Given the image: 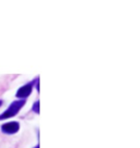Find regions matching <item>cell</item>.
Here are the masks:
<instances>
[{
	"label": "cell",
	"mask_w": 140,
	"mask_h": 148,
	"mask_svg": "<svg viewBox=\"0 0 140 148\" xmlns=\"http://www.w3.org/2000/svg\"><path fill=\"white\" fill-rule=\"evenodd\" d=\"M34 148H40V147H38V145H36V146H35Z\"/></svg>",
	"instance_id": "8992f818"
},
{
	"label": "cell",
	"mask_w": 140,
	"mask_h": 148,
	"mask_svg": "<svg viewBox=\"0 0 140 148\" xmlns=\"http://www.w3.org/2000/svg\"><path fill=\"white\" fill-rule=\"evenodd\" d=\"M19 128H20V125H19V122H17V121H11V122H7L1 126L2 132L8 135L16 134V133L19 131Z\"/></svg>",
	"instance_id": "3957f363"
},
{
	"label": "cell",
	"mask_w": 140,
	"mask_h": 148,
	"mask_svg": "<svg viewBox=\"0 0 140 148\" xmlns=\"http://www.w3.org/2000/svg\"><path fill=\"white\" fill-rule=\"evenodd\" d=\"M3 104V102H2V100H0V107H1V105Z\"/></svg>",
	"instance_id": "5b68a950"
},
{
	"label": "cell",
	"mask_w": 140,
	"mask_h": 148,
	"mask_svg": "<svg viewBox=\"0 0 140 148\" xmlns=\"http://www.w3.org/2000/svg\"><path fill=\"white\" fill-rule=\"evenodd\" d=\"M32 111L36 112L37 114H40V102H38V100L34 103V105H33V107H32Z\"/></svg>",
	"instance_id": "277c9868"
},
{
	"label": "cell",
	"mask_w": 140,
	"mask_h": 148,
	"mask_svg": "<svg viewBox=\"0 0 140 148\" xmlns=\"http://www.w3.org/2000/svg\"><path fill=\"white\" fill-rule=\"evenodd\" d=\"M35 82H36V80L31 82V83H28V84L22 86L21 88H19L16 91V96L17 97V98H20V99L27 98L32 92V90H33V87H34V85H35Z\"/></svg>",
	"instance_id": "7a4b0ae2"
},
{
	"label": "cell",
	"mask_w": 140,
	"mask_h": 148,
	"mask_svg": "<svg viewBox=\"0 0 140 148\" xmlns=\"http://www.w3.org/2000/svg\"><path fill=\"white\" fill-rule=\"evenodd\" d=\"M26 100L20 99V100H16L12 104L9 106L8 109L6 110L2 114H0V120H5L8 119L10 117H14V115H16L21 110L23 106L25 105Z\"/></svg>",
	"instance_id": "6da1fadb"
}]
</instances>
